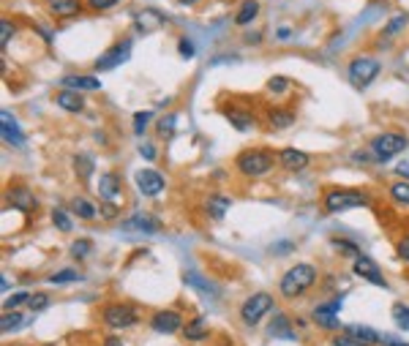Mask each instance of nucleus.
Masks as SVG:
<instances>
[{"instance_id": "nucleus-1", "label": "nucleus", "mask_w": 409, "mask_h": 346, "mask_svg": "<svg viewBox=\"0 0 409 346\" xmlns=\"http://www.w3.org/2000/svg\"><path fill=\"white\" fill-rule=\"evenodd\" d=\"M317 278H319V273L314 264L298 262V264H292V267L281 275L278 292H281V298H287V300H298V298H303V295L317 284Z\"/></svg>"}, {"instance_id": "nucleus-2", "label": "nucleus", "mask_w": 409, "mask_h": 346, "mask_svg": "<svg viewBox=\"0 0 409 346\" xmlns=\"http://www.w3.org/2000/svg\"><path fill=\"white\" fill-rule=\"evenodd\" d=\"M275 167V156L268 147H246L235 158V170L246 177H265Z\"/></svg>"}, {"instance_id": "nucleus-3", "label": "nucleus", "mask_w": 409, "mask_h": 346, "mask_svg": "<svg viewBox=\"0 0 409 346\" xmlns=\"http://www.w3.org/2000/svg\"><path fill=\"white\" fill-rule=\"evenodd\" d=\"M368 205H371V197L358 188H330L325 194V210L330 216L344 213V210H355V208H368Z\"/></svg>"}, {"instance_id": "nucleus-4", "label": "nucleus", "mask_w": 409, "mask_h": 346, "mask_svg": "<svg viewBox=\"0 0 409 346\" xmlns=\"http://www.w3.org/2000/svg\"><path fill=\"white\" fill-rule=\"evenodd\" d=\"M407 150V136L399 134V131H385V134H376L371 142H368V153L376 164H385L390 158H396L399 153Z\"/></svg>"}, {"instance_id": "nucleus-5", "label": "nucleus", "mask_w": 409, "mask_h": 346, "mask_svg": "<svg viewBox=\"0 0 409 346\" xmlns=\"http://www.w3.org/2000/svg\"><path fill=\"white\" fill-rule=\"evenodd\" d=\"M379 71H382V63H379L376 57H371V55H358V57H352L349 66H347V80H349L352 87L365 90V87L379 77Z\"/></svg>"}, {"instance_id": "nucleus-6", "label": "nucleus", "mask_w": 409, "mask_h": 346, "mask_svg": "<svg viewBox=\"0 0 409 346\" xmlns=\"http://www.w3.org/2000/svg\"><path fill=\"white\" fill-rule=\"evenodd\" d=\"M273 311V298L268 292H254L251 298H246V303L240 305V322L246 327H254L260 325L268 313Z\"/></svg>"}, {"instance_id": "nucleus-7", "label": "nucleus", "mask_w": 409, "mask_h": 346, "mask_svg": "<svg viewBox=\"0 0 409 346\" xmlns=\"http://www.w3.org/2000/svg\"><path fill=\"white\" fill-rule=\"evenodd\" d=\"M101 319L109 330H129L139 322V311L131 303H109L104 308Z\"/></svg>"}, {"instance_id": "nucleus-8", "label": "nucleus", "mask_w": 409, "mask_h": 346, "mask_svg": "<svg viewBox=\"0 0 409 346\" xmlns=\"http://www.w3.org/2000/svg\"><path fill=\"white\" fill-rule=\"evenodd\" d=\"M341 303H344V298H333L330 303H322L317 305L314 311H311V319H314V325H319L322 330H341L344 325L338 322V311H341Z\"/></svg>"}, {"instance_id": "nucleus-9", "label": "nucleus", "mask_w": 409, "mask_h": 346, "mask_svg": "<svg viewBox=\"0 0 409 346\" xmlns=\"http://www.w3.org/2000/svg\"><path fill=\"white\" fill-rule=\"evenodd\" d=\"M134 183L136 188H139V194L142 197H150V199H156V197H161L164 194V188H167V180H164V174L158 172V170H139L134 174Z\"/></svg>"}, {"instance_id": "nucleus-10", "label": "nucleus", "mask_w": 409, "mask_h": 346, "mask_svg": "<svg viewBox=\"0 0 409 346\" xmlns=\"http://www.w3.org/2000/svg\"><path fill=\"white\" fill-rule=\"evenodd\" d=\"M6 202H8V208H14L19 213H36V208H39V199L28 185H8Z\"/></svg>"}, {"instance_id": "nucleus-11", "label": "nucleus", "mask_w": 409, "mask_h": 346, "mask_svg": "<svg viewBox=\"0 0 409 346\" xmlns=\"http://www.w3.org/2000/svg\"><path fill=\"white\" fill-rule=\"evenodd\" d=\"M129 55H131V42L129 39H123V42L112 44L104 55H98V60L93 63L98 71H112L115 66H120V63H126L129 60Z\"/></svg>"}, {"instance_id": "nucleus-12", "label": "nucleus", "mask_w": 409, "mask_h": 346, "mask_svg": "<svg viewBox=\"0 0 409 346\" xmlns=\"http://www.w3.org/2000/svg\"><path fill=\"white\" fill-rule=\"evenodd\" d=\"M185 327V322H183V316L178 311H156L153 316H150V330L153 333H158V336H175L178 330Z\"/></svg>"}, {"instance_id": "nucleus-13", "label": "nucleus", "mask_w": 409, "mask_h": 346, "mask_svg": "<svg viewBox=\"0 0 409 346\" xmlns=\"http://www.w3.org/2000/svg\"><path fill=\"white\" fill-rule=\"evenodd\" d=\"M98 197L107 205H118L123 199V177L118 172H104L98 177Z\"/></svg>"}, {"instance_id": "nucleus-14", "label": "nucleus", "mask_w": 409, "mask_h": 346, "mask_svg": "<svg viewBox=\"0 0 409 346\" xmlns=\"http://www.w3.org/2000/svg\"><path fill=\"white\" fill-rule=\"evenodd\" d=\"M352 273H355V275H361V278L368 281V284H374V286H382V289H388V286H390V284L385 281L382 270L376 267V262L371 260V257H365V254H361L358 260H352Z\"/></svg>"}, {"instance_id": "nucleus-15", "label": "nucleus", "mask_w": 409, "mask_h": 346, "mask_svg": "<svg viewBox=\"0 0 409 346\" xmlns=\"http://www.w3.org/2000/svg\"><path fill=\"white\" fill-rule=\"evenodd\" d=\"M278 164L287 172H303L311 164V156L306 150H298V147H281L278 150Z\"/></svg>"}, {"instance_id": "nucleus-16", "label": "nucleus", "mask_w": 409, "mask_h": 346, "mask_svg": "<svg viewBox=\"0 0 409 346\" xmlns=\"http://www.w3.org/2000/svg\"><path fill=\"white\" fill-rule=\"evenodd\" d=\"M268 336L271 338H284V341H295L298 338V333H295V327H292V322H289L287 313H273Z\"/></svg>"}, {"instance_id": "nucleus-17", "label": "nucleus", "mask_w": 409, "mask_h": 346, "mask_svg": "<svg viewBox=\"0 0 409 346\" xmlns=\"http://www.w3.org/2000/svg\"><path fill=\"white\" fill-rule=\"evenodd\" d=\"M123 229H136V232H145V235H153L161 229V221L150 213H134L131 218L123 221Z\"/></svg>"}, {"instance_id": "nucleus-18", "label": "nucleus", "mask_w": 409, "mask_h": 346, "mask_svg": "<svg viewBox=\"0 0 409 346\" xmlns=\"http://www.w3.org/2000/svg\"><path fill=\"white\" fill-rule=\"evenodd\" d=\"M46 11L57 19H69L82 11V0H46Z\"/></svg>"}, {"instance_id": "nucleus-19", "label": "nucleus", "mask_w": 409, "mask_h": 346, "mask_svg": "<svg viewBox=\"0 0 409 346\" xmlns=\"http://www.w3.org/2000/svg\"><path fill=\"white\" fill-rule=\"evenodd\" d=\"M55 104H57L60 109H66V112H82V109H85V98H82V93H77V90H69V87L57 90V95H55Z\"/></svg>"}, {"instance_id": "nucleus-20", "label": "nucleus", "mask_w": 409, "mask_h": 346, "mask_svg": "<svg viewBox=\"0 0 409 346\" xmlns=\"http://www.w3.org/2000/svg\"><path fill=\"white\" fill-rule=\"evenodd\" d=\"M0 126H3V139H6V142L17 145V147H22V145H25V134L19 131L17 120L11 118V112H8V109H3V112H0Z\"/></svg>"}, {"instance_id": "nucleus-21", "label": "nucleus", "mask_w": 409, "mask_h": 346, "mask_svg": "<svg viewBox=\"0 0 409 346\" xmlns=\"http://www.w3.org/2000/svg\"><path fill=\"white\" fill-rule=\"evenodd\" d=\"M60 85L69 87V90H77V93H85V90H98L101 80L91 77V74H69V77L60 80Z\"/></svg>"}, {"instance_id": "nucleus-22", "label": "nucleus", "mask_w": 409, "mask_h": 346, "mask_svg": "<svg viewBox=\"0 0 409 346\" xmlns=\"http://www.w3.org/2000/svg\"><path fill=\"white\" fill-rule=\"evenodd\" d=\"M268 126L273 131H287L295 126V112L292 109H284V107H273L268 109Z\"/></svg>"}, {"instance_id": "nucleus-23", "label": "nucleus", "mask_w": 409, "mask_h": 346, "mask_svg": "<svg viewBox=\"0 0 409 346\" xmlns=\"http://www.w3.org/2000/svg\"><path fill=\"white\" fill-rule=\"evenodd\" d=\"M229 208H232V199L227 194H210L208 202H205V210H208V216L213 221H221L229 213Z\"/></svg>"}, {"instance_id": "nucleus-24", "label": "nucleus", "mask_w": 409, "mask_h": 346, "mask_svg": "<svg viewBox=\"0 0 409 346\" xmlns=\"http://www.w3.org/2000/svg\"><path fill=\"white\" fill-rule=\"evenodd\" d=\"M224 118H227L229 123H232L237 131H254L257 129V118H254L251 112H240V109L229 107V109H224Z\"/></svg>"}, {"instance_id": "nucleus-25", "label": "nucleus", "mask_w": 409, "mask_h": 346, "mask_svg": "<svg viewBox=\"0 0 409 346\" xmlns=\"http://www.w3.org/2000/svg\"><path fill=\"white\" fill-rule=\"evenodd\" d=\"M344 333H349V336H355L358 341H363V344L374 346L382 341V333H376L374 327H368V325H347L344 327Z\"/></svg>"}, {"instance_id": "nucleus-26", "label": "nucleus", "mask_w": 409, "mask_h": 346, "mask_svg": "<svg viewBox=\"0 0 409 346\" xmlns=\"http://www.w3.org/2000/svg\"><path fill=\"white\" fill-rule=\"evenodd\" d=\"M257 14H260V0H243L237 14H235V25L246 28V25H251L257 19Z\"/></svg>"}, {"instance_id": "nucleus-27", "label": "nucleus", "mask_w": 409, "mask_h": 346, "mask_svg": "<svg viewBox=\"0 0 409 346\" xmlns=\"http://www.w3.org/2000/svg\"><path fill=\"white\" fill-rule=\"evenodd\" d=\"M183 281H185L188 286H194V289H197L199 295H205V298H219V289H216L210 281H205V278H199L197 273H191V270L183 273Z\"/></svg>"}, {"instance_id": "nucleus-28", "label": "nucleus", "mask_w": 409, "mask_h": 346, "mask_svg": "<svg viewBox=\"0 0 409 346\" xmlns=\"http://www.w3.org/2000/svg\"><path fill=\"white\" fill-rule=\"evenodd\" d=\"M183 336H185V341H202V338H208V322H205V316H194L191 322H185Z\"/></svg>"}, {"instance_id": "nucleus-29", "label": "nucleus", "mask_w": 409, "mask_h": 346, "mask_svg": "<svg viewBox=\"0 0 409 346\" xmlns=\"http://www.w3.org/2000/svg\"><path fill=\"white\" fill-rule=\"evenodd\" d=\"M71 213L80 216L82 221H93V218L98 216V208H96L93 202H88L85 197H74V199H71Z\"/></svg>"}, {"instance_id": "nucleus-30", "label": "nucleus", "mask_w": 409, "mask_h": 346, "mask_svg": "<svg viewBox=\"0 0 409 346\" xmlns=\"http://www.w3.org/2000/svg\"><path fill=\"white\" fill-rule=\"evenodd\" d=\"M25 325V316L19 311H3V319H0V333H14Z\"/></svg>"}, {"instance_id": "nucleus-31", "label": "nucleus", "mask_w": 409, "mask_h": 346, "mask_svg": "<svg viewBox=\"0 0 409 346\" xmlns=\"http://www.w3.org/2000/svg\"><path fill=\"white\" fill-rule=\"evenodd\" d=\"M390 199L401 208H409V180H396L390 185Z\"/></svg>"}, {"instance_id": "nucleus-32", "label": "nucleus", "mask_w": 409, "mask_h": 346, "mask_svg": "<svg viewBox=\"0 0 409 346\" xmlns=\"http://www.w3.org/2000/svg\"><path fill=\"white\" fill-rule=\"evenodd\" d=\"M175 126H178V115L172 112V115H167V118H161V120H158L156 131H158V136H161V139H172V136H175Z\"/></svg>"}, {"instance_id": "nucleus-33", "label": "nucleus", "mask_w": 409, "mask_h": 346, "mask_svg": "<svg viewBox=\"0 0 409 346\" xmlns=\"http://www.w3.org/2000/svg\"><path fill=\"white\" fill-rule=\"evenodd\" d=\"M74 170L80 174V180H91V174L96 172V164H93L91 156H77L74 158Z\"/></svg>"}, {"instance_id": "nucleus-34", "label": "nucleus", "mask_w": 409, "mask_h": 346, "mask_svg": "<svg viewBox=\"0 0 409 346\" xmlns=\"http://www.w3.org/2000/svg\"><path fill=\"white\" fill-rule=\"evenodd\" d=\"M74 281H80L77 270H57V273L49 275V284H55V286H66V284H74Z\"/></svg>"}, {"instance_id": "nucleus-35", "label": "nucleus", "mask_w": 409, "mask_h": 346, "mask_svg": "<svg viewBox=\"0 0 409 346\" xmlns=\"http://www.w3.org/2000/svg\"><path fill=\"white\" fill-rule=\"evenodd\" d=\"M407 19H409L407 14H396V17H393V19L382 28V36H385V39H388V36H396L399 30H404V28H407Z\"/></svg>"}, {"instance_id": "nucleus-36", "label": "nucleus", "mask_w": 409, "mask_h": 346, "mask_svg": "<svg viewBox=\"0 0 409 346\" xmlns=\"http://www.w3.org/2000/svg\"><path fill=\"white\" fill-rule=\"evenodd\" d=\"M390 313H393V322H396L401 330H409V305L396 303L390 308Z\"/></svg>"}, {"instance_id": "nucleus-37", "label": "nucleus", "mask_w": 409, "mask_h": 346, "mask_svg": "<svg viewBox=\"0 0 409 346\" xmlns=\"http://www.w3.org/2000/svg\"><path fill=\"white\" fill-rule=\"evenodd\" d=\"M333 248L344 251V254H347V257H352V260H358V257H361V248H358L355 243H349V240H341V237H333Z\"/></svg>"}, {"instance_id": "nucleus-38", "label": "nucleus", "mask_w": 409, "mask_h": 346, "mask_svg": "<svg viewBox=\"0 0 409 346\" xmlns=\"http://www.w3.org/2000/svg\"><path fill=\"white\" fill-rule=\"evenodd\" d=\"M30 303V292H17V295H11V298H6V303H3V311H17L19 305Z\"/></svg>"}, {"instance_id": "nucleus-39", "label": "nucleus", "mask_w": 409, "mask_h": 346, "mask_svg": "<svg viewBox=\"0 0 409 346\" xmlns=\"http://www.w3.org/2000/svg\"><path fill=\"white\" fill-rule=\"evenodd\" d=\"M91 251H93L91 240H74V243H71V257H74V260H85Z\"/></svg>"}, {"instance_id": "nucleus-40", "label": "nucleus", "mask_w": 409, "mask_h": 346, "mask_svg": "<svg viewBox=\"0 0 409 346\" xmlns=\"http://www.w3.org/2000/svg\"><path fill=\"white\" fill-rule=\"evenodd\" d=\"M14 33H17V28L8 22V19H0V46L6 49L8 44H11V39H14Z\"/></svg>"}, {"instance_id": "nucleus-41", "label": "nucleus", "mask_w": 409, "mask_h": 346, "mask_svg": "<svg viewBox=\"0 0 409 346\" xmlns=\"http://www.w3.org/2000/svg\"><path fill=\"white\" fill-rule=\"evenodd\" d=\"M52 224L60 229V232H71V218L66 210H52Z\"/></svg>"}, {"instance_id": "nucleus-42", "label": "nucleus", "mask_w": 409, "mask_h": 346, "mask_svg": "<svg viewBox=\"0 0 409 346\" xmlns=\"http://www.w3.org/2000/svg\"><path fill=\"white\" fill-rule=\"evenodd\" d=\"M46 305H49V295H46V292H36V295H30V303H28V308H30L33 313L44 311Z\"/></svg>"}, {"instance_id": "nucleus-43", "label": "nucleus", "mask_w": 409, "mask_h": 346, "mask_svg": "<svg viewBox=\"0 0 409 346\" xmlns=\"http://www.w3.org/2000/svg\"><path fill=\"white\" fill-rule=\"evenodd\" d=\"M330 346H368V344L358 341V338H355V336H349V333H338V336H333Z\"/></svg>"}, {"instance_id": "nucleus-44", "label": "nucleus", "mask_w": 409, "mask_h": 346, "mask_svg": "<svg viewBox=\"0 0 409 346\" xmlns=\"http://www.w3.org/2000/svg\"><path fill=\"white\" fill-rule=\"evenodd\" d=\"M289 85H292V82H289L287 77H271V80H268V90L275 93V95H278V93H287Z\"/></svg>"}, {"instance_id": "nucleus-45", "label": "nucleus", "mask_w": 409, "mask_h": 346, "mask_svg": "<svg viewBox=\"0 0 409 346\" xmlns=\"http://www.w3.org/2000/svg\"><path fill=\"white\" fill-rule=\"evenodd\" d=\"M150 118H153V112H136L134 115V131L136 134H145L147 123H150Z\"/></svg>"}, {"instance_id": "nucleus-46", "label": "nucleus", "mask_w": 409, "mask_h": 346, "mask_svg": "<svg viewBox=\"0 0 409 346\" xmlns=\"http://www.w3.org/2000/svg\"><path fill=\"white\" fill-rule=\"evenodd\" d=\"M396 254H399V260L401 262H409V232L399 240V246H396Z\"/></svg>"}, {"instance_id": "nucleus-47", "label": "nucleus", "mask_w": 409, "mask_h": 346, "mask_svg": "<svg viewBox=\"0 0 409 346\" xmlns=\"http://www.w3.org/2000/svg\"><path fill=\"white\" fill-rule=\"evenodd\" d=\"M120 0H88V6H91L93 11H107V8H115Z\"/></svg>"}, {"instance_id": "nucleus-48", "label": "nucleus", "mask_w": 409, "mask_h": 346, "mask_svg": "<svg viewBox=\"0 0 409 346\" xmlns=\"http://www.w3.org/2000/svg\"><path fill=\"white\" fill-rule=\"evenodd\" d=\"M139 156H142L145 161H156V147H153L150 142H145V145H139Z\"/></svg>"}, {"instance_id": "nucleus-49", "label": "nucleus", "mask_w": 409, "mask_h": 346, "mask_svg": "<svg viewBox=\"0 0 409 346\" xmlns=\"http://www.w3.org/2000/svg\"><path fill=\"white\" fill-rule=\"evenodd\" d=\"M178 52H181V57H194V44H191V39H181Z\"/></svg>"}, {"instance_id": "nucleus-50", "label": "nucleus", "mask_w": 409, "mask_h": 346, "mask_svg": "<svg viewBox=\"0 0 409 346\" xmlns=\"http://www.w3.org/2000/svg\"><path fill=\"white\" fill-rule=\"evenodd\" d=\"M382 346H409L407 341H401V338H396V336H388V333H382Z\"/></svg>"}, {"instance_id": "nucleus-51", "label": "nucleus", "mask_w": 409, "mask_h": 346, "mask_svg": "<svg viewBox=\"0 0 409 346\" xmlns=\"http://www.w3.org/2000/svg\"><path fill=\"white\" fill-rule=\"evenodd\" d=\"M396 172L401 174V180H409V164H399V167H396Z\"/></svg>"}, {"instance_id": "nucleus-52", "label": "nucleus", "mask_w": 409, "mask_h": 346, "mask_svg": "<svg viewBox=\"0 0 409 346\" xmlns=\"http://www.w3.org/2000/svg\"><path fill=\"white\" fill-rule=\"evenodd\" d=\"M104 346H123V341H120V338H115V336H112V338H107V341H104Z\"/></svg>"}, {"instance_id": "nucleus-53", "label": "nucleus", "mask_w": 409, "mask_h": 346, "mask_svg": "<svg viewBox=\"0 0 409 346\" xmlns=\"http://www.w3.org/2000/svg\"><path fill=\"white\" fill-rule=\"evenodd\" d=\"M275 36H278V39H289V36H292V30H289V28H281Z\"/></svg>"}, {"instance_id": "nucleus-54", "label": "nucleus", "mask_w": 409, "mask_h": 346, "mask_svg": "<svg viewBox=\"0 0 409 346\" xmlns=\"http://www.w3.org/2000/svg\"><path fill=\"white\" fill-rule=\"evenodd\" d=\"M295 248V243H281V246H275V251H292Z\"/></svg>"}, {"instance_id": "nucleus-55", "label": "nucleus", "mask_w": 409, "mask_h": 346, "mask_svg": "<svg viewBox=\"0 0 409 346\" xmlns=\"http://www.w3.org/2000/svg\"><path fill=\"white\" fill-rule=\"evenodd\" d=\"M0 289H3V292H8V275H3V278H0Z\"/></svg>"}, {"instance_id": "nucleus-56", "label": "nucleus", "mask_w": 409, "mask_h": 346, "mask_svg": "<svg viewBox=\"0 0 409 346\" xmlns=\"http://www.w3.org/2000/svg\"><path fill=\"white\" fill-rule=\"evenodd\" d=\"M181 6H194V3H199V0H178Z\"/></svg>"}]
</instances>
